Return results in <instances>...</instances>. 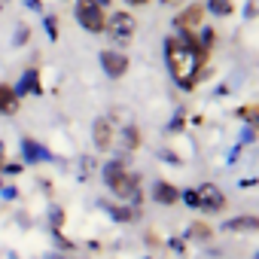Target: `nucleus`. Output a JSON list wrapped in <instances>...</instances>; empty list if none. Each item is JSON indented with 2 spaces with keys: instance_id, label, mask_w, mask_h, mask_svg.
<instances>
[{
  "instance_id": "1",
  "label": "nucleus",
  "mask_w": 259,
  "mask_h": 259,
  "mask_svg": "<svg viewBox=\"0 0 259 259\" xmlns=\"http://www.w3.org/2000/svg\"><path fill=\"white\" fill-rule=\"evenodd\" d=\"M165 61H168V70H171L174 82L183 92H192L198 85V79L204 76L207 55L201 52L198 37L192 31H180V34L165 40Z\"/></svg>"
},
{
  "instance_id": "2",
  "label": "nucleus",
  "mask_w": 259,
  "mask_h": 259,
  "mask_svg": "<svg viewBox=\"0 0 259 259\" xmlns=\"http://www.w3.org/2000/svg\"><path fill=\"white\" fill-rule=\"evenodd\" d=\"M101 177H104V186H107L116 198H122V201H135V204L141 207V201H144V192H141V174H135L132 168H128L125 159H113V162H107L104 171H101Z\"/></svg>"
},
{
  "instance_id": "3",
  "label": "nucleus",
  "mask_w": 259,
  "mask_h": 259,
  "mask_svg": "<svg viewBox=\"0 0 259 259\" xmlns=\"http://www.w3.org/2000/svg\"><path fill=\"white\" fill-rule=\"evenodd\" d=\"M104 31L110 34V40H113V43L128 46V43L135 40V34H138V19L128 13V10H113V13L107 16Z\"/></svg>"
},
{
  "instance_id": "4",
  "label": "nucleus",
  "mask_w": 259,
  "mask_h": 259,
  "mask_svg": "<svg viewBox=\"0 0 259 259\" xmlns=\"http://www.w3.org/2000/svg\"><path fill=\"white\" fill-rule=\"evenodd\" d=\"M73 16H76L79 28L89 31V34H101L104 25H107V10H101L95 0H76V13Z\"/></svg>"
},
{
  "instance_id": "5",
  "label": "nucleus",
  "mask_w": 259,
  "mask_h": 259,
  "mask_svg": "<svg viewBox=\"0 0 259 259\" xmlns=\"http://www.w3.org/2000/svg\"><path fill=\"white\" fill-rule=\"evenodd\" d=\"M92 138H95V150L98 153H110L119 144V125L113 116H101L92 125Z\"/></svg>"
},
{
  "instance_id": "6",
  "label": "nucleus",
  "mask_w": 259,
  "mask_h": 259,
  "mask_svg": "<svg viewBox=\"0 0 259 259\" xmlns=\"http://www.w3.org/2000/svg\"><path fill=\"white\" fill-rule=\"evenodd\" d=\"M195 195H198V210L201 213H220V210H226V195H223V189L217 183H201L195 189Z\"/></svg>"
},
{
  "instance_id": "7",
  "label": "nucleus",
  "mask_w": 259,
  "mask_h": 259,
  "mask_svg": "<svg viewBox=\"0 0 259 259\" xmlns=\"http://www.w3.org/2000/svg\"><path fill=\"white\" fill-rule=\"evenodd\" d=\"M98 58H101V67H104V73L110 79H122L128 73V64H132V61H128V55L119 52V49H104Z\"/></svg>"
},
{
  "instance_id": "8",
  "label": "nucleus",
  "mask_w": 259,
  "mask_h": 259,
  "mask_svg": "<svg viewBox=\"0 0 259 259\" xmlns=\"http://www.w3.org/2000/svg\"><path fill=\"white\" fill-rule=\"evenodd\" d=\"M201 19H204V7H201V4H192V7H186L180 16H174V28H177V31H192V28L201 25Z\"/></svg>"
},
{
  "instance_id": "9",
  "label": "nucleus",
  "mask_w": 259,
  "mask_h": 259,
  "mask_svg": "<svg viewBox=\"0 0 259 259\" xmlns=\"http://www.w3.org/2000/svg\"><path fill=\"white\" fill-rule=\"evenodd\" d=\"M153 201L156 204H165V207H171V204H177L180 201V189L171 183V180H156V186H153Z\"/></svg>"
},
{
  "instance_id": "10",
  "label": "nucleus",
  "mask_w": 259,
  "mask_h": 259,
  "mask_svg": "<svg viewBox=\"0 0 259 259\" xmlns=\"http://www.w3.org/2000/svg\"><path fill=\"white\" fill-rule=\"evenodd\" d=\"M223 232H235V235H256V232H259V217L244 213V217L226 220V223H223Z\"/></svg>"
},
{
  "instance_id": "11",
  "label": "nucleus",
  "mask_w": 259,
  "mask_h": 259,
  "mask_svg": "<svg viewBox=\"0 0 259 259\" xmlns=\"http://www.w3.org/2000/svg\"><path fill=\"white\" fill-rule=\"evenodd\" d=\"M40 89H43V85H40V70H37V67H28V70L22 73V79L13 85V92H16L19 98H22V95H40Z\"/></svg>"
},
{
  "instance_id": "12",
  "label": "nucleus",
  "mask_w": 259,
  "mask_h": 259,
  "mask_svg": "<svg viewBox=\"0 0 259 259\" xmlns=\"http://www.w3.org/2000/svg\"><path fill=\"white\" fill-rule=\"evenodd\" d=\"M22 107V98L13 92L10 82H0V116H16Z\"/></svg>"
},
{
  "instance_id": "13",
  "label": "nucleus",
  "mask_w": 259,
  "mask_h": 259,
  "mask_svg": "<svg viewBox=\"0 0 259 259\" xmlns=\"http://www.w3.org/2000/svg\"><path fill=\"white\" fill-rule=\"evenodd\" d=\"M22 156H25V162H52V153L46 147H40L37 141H31V138L22 141Z\"/></svg>"
},
{
  "instance_id": "14",
  "label": "nucleus",
  "mask_w": 259,
  "mask_h": 259,
  "mask_svg": "<svg viewBox=\"0 0 259 259\" xmlns=\"http://www.w3.org/2000/svg\"><path fill=\"white\" fill-rule=\"evenodd\" d=\"M119 138H122V147H125L128 153H135V150L141 147V128H138L135 122H128L122 132H119Z\"/></svg>"
},
{
  "instance_id": "15",
  "label": "nucleus",
  "mask_w": 259,
  "mask_h": 259,
  "mask_svg": "<svg viewBox=\"0 0 259 259\" xmlns=\"http://www.w3.org/2000/svg\"><path fill=\"white\" fill-rule=\"evenodd\" d=\"M116 223H135L138 217H141V210H135V207H128V204H116V207H110L107 210Z\"/></svg>"
},
{
  "instance_id": "16",
  "label": "nucleus",
  "mask_w": 259,
  "mask_h": 259,
  "mask_svg": "<svg viewBox=\"0 0 259 259\" xmlns=\"http://www.w3.org/2000/svg\"><path fill=\"white\" fill-rule=\"evenodd\" d=\"M207 10H210V16L226 19V16L235 13V0H207Z\"/></svg>"
},
{
  "instance_id": "17",
  "label": "nucleus",
  "mask_w": 259,
  "mask_h": 259,
  "mask_svg": "<svg viewBox=\"0 0 259 259\" xmlns=\"http://www.w3.org/2000/svg\"><path fill=\"white\" fill-rule=\"evenodd\" d=\"M210 235H213V232H210L207 223H192V226L186 229L183 238H192V241H210Z\"/></svg>"
},
{
  "instance_id": "18",
  "label": "nucleus",
  "mask_w": 259,
  "mask_h": 259,
  "mask_svg": "<svg viewBox=\"0 0 259 259\" xmlns=\"http://www.w3.org/2000/svg\"><path fill=\"white\" fill-rule=\"evenodd\" d=\"M256 113H259V107H256V104H244V107H238V110H235V116H238V119H244L247 125H256V122H259V116H256Z\"/></svg>"
},
{
  "instance_id": "19",
  "label": "nucleus",
  "mask_w": 259,
  "mask_h": 259,
  "mask_svg": "<svg viewBox=\"0 0 259 259\" xmlns=\"http://www.w3.org/2000/svg\"><path fill=\"white\" fill-rule=\"evenodd\" d=\"M213 43H217V31H213V28H204V31H201V37H198V46H201V52H204V55H210Z\"/></svg>"
},
{
  "instance_id": "20",
  "label": "nucleus",
  "mask_w": 259,
  "mask_h": 259,
  "mask_svg": "<svg viewBox=\"0 0 259 259\" xmlns=\"http://www.w3.org/2000/svg\"><path fill=\"white\" fill-rule=\"evenodd\" d=\"M49 226H52V232H61V226H64V210L61 207H49Z\"/></svg>"
},
{
  "instance_id": "21",
  "label": "nucleus",
  "mask_w": 259,
  "mask_h": 259,
  "mask_svg": "<svg viewBox=\"0 0 259 259\" xmlns=\"http://www.w3.org/2000/svg\"><path fill=\"white\" fill-rule=\"evenodd\" d=\"M180 201H183L186 207L198 210V195H195V189H186V192H180Z\"/></svg>"
},
{
  "instance_id": "22",
  "label": "nucleus",
  "mask_w": 259,
  "mask_h": 259,
  "mask_svg": "<svg viewBox=\"0 0 259 259\" xmlns=\"http://www.w3.org/2000/svg\"><path fill=\"white\" fill-rule=\"evenodd\" d=\"M46 34H49L52 40H58V19H55V16H46Z\"/></svg>"
},
{
  "instance_id": "23",
  "label": "nucleus",
  "mask_w": 259,
  "mask_h": 259,
  "mask_svg": "<svg viewBox=\"0 0 259 259\" xmlns=\"http://www.w3.org/2000/svg\"><path fill=\"white\" fill-rule=\"evenodd\" d=\"M28 37H31V28H28V25H19V31H16V43H19V46H25V43H28Z\"/></svg>"
},
{
  "instance_id": "24",
  "label": "nucleus",
  "mask_w": 259,
  "mask_h": 259,
  "mask_svg": "<svg viewBox=\"0 0 259 259\" xmlns=\"http://www.w3.org/2000/svg\"><path fill=\"white\" fill-rule=\"evenodd\" d=\"M0 171H7V174H22V171H25V162H7Z\"/></svg>"
},
{
  "instance_id": "25",
  "label": "nucleus",
  "mask_w": 259,
  "mask_h": 259,
  "mask_svg": "<svg viewBox=\"0 0 259 259\" xmlns=\"http://www.w3.org/2000/svg\"><path fill=\"white\" fill-rule=\"evenodd\" d=\"M253 141H256V125H247L241 135V144H253Z\"/></svg>"
},
{
  "instance_id": "26",
  "label": "nucleus",
  "mask_w": 259,
  "mask_h": 259,
  "mask_svg": "<svg viewBox=\"0 0 259 259\" xmlns=\"http://www.w3.org/2000/svg\"><path fill=\"white\" fill-rule=\"evenodd\" d=\"M183 125H186V113L180 110V113H177V116L171 119V132H180V128H183Z\"/></svg>"
},
{
  "instance_id": "27",
  "label": "nucleus",
  "mask_w": 259,
  "mask_h": 259,
  "mask_svg": "<svg viewBox=\"0 0 259 259\" xmlns=\"http://www.w3.org/2000/svg\"><path fill=\"white\" fill-rule=\"evenodd\" d=\"M168 247H171L174 253H186V241H183V238H171V241H168Z\"/></svg>"
},
{
  "instance_id": "28",
  "label": "nucleus",
  "mask_w": 259,
  "mask_h": 259,
  "mask_svg": "<svg viewBox=\"0 0 259 259\" xmlns=\"http://www.w3.org/2000/svg\"><path fill=\"white\" fill-rule=\"evenodd\" d=\"M162 156H165V159H168V165H180V159H177V156H174V153H171V150H165V153H162Z\"/></svg>"
},
{
  "instance_id": "29",
  "label": "nucleus",
  "mask_w": 259,
  "mask_h": 259,
  "mask_svg": "<svg viewBox=\"0 0 259 259\" xmlns=\"http://www.w3.org/2000/svg\"><path fill=\"white\" fill-rule=\"evenodd\" d=\"M238 156H241V150H238V147H235V150H229V165H235V162H238Z\"/></svg>"
},
{
  "instance_id": "30",
  "label": "nucleus",
  "mask_w": 259,
  "mask_h": 259,
  "mask_svg": "<svg viewBox=\"0 0 259 259\" xmlns=\"http://www.w3.org/2000/svg\"><path fill=\"white\" fill-rule=\"evenodd\" d=\"M244 13H247V19H253V13H256V0H250V4H247V10H244Z\"/></svg>"
},
{
  "instance_id": "31",
  "label": "nucleus",
  "mask_w": 259,
  "mask_h": 259,
  "mask_svg": "<svg viewBox=\"0 0 259 259\" xmlns=\"http://www.w3.org/2000/svg\"><path fill=\"white\" fill-rule=\"evenodd\" d=\"M253 186H256V180H250V177H247V180H241V189H253Z\"/></svg>"
},
{
  "instance_id": "32",
  "label": "nucleus",
  "mask_w": 259,
  "mask_h": 259,
  "mask_svg": "<svg viewBox=\"0 0 259 259\" xmlns=\"http://www.w3.org/2000/svg\"><path fill=\"white\" fill-rule=\"evenodd\" d=\"M16 195H19V192H16V189H4V198H7V201H13V198H16Z\"/></svg>"
},
{
  "instance_id": "33",
  "label": "nucleus",
  "mask_w": 259,
  "mask_h": 259,
  "mask_svg": "<svg viewBox=\"0 0 259 259\" xmlns=\"http://www.w3.org/2000/svg\"><path fill=\"white\" fill-rule=\"evenodd\" d=\"M125 4H132V7H144V4H150V0H125Z\"/></svg>"
},
{
  "instance_id": "34",
  "label": "nucleus",
  "mask_w": 259,
  "mask_h": 259,
  "mask_svg": "<svg viewBox=\"0 0 259 259\" xmlns=\"http://www.w3.org/2000/svg\"><path fill=\"white\" fill-rule=\"evenodd\" d=\"M162 4H165V7H177V4H180V0H162Z\"/></svg>"
},
{
  "instance_id": "35",
  "label": "nucleus",
  "mask_w": 259,
  "mask_h": 259,
  "mask_svg": "<svg viewBox=\"0 0 259 259\" xmlns=\"http://www.w3.org/2000/svg\"><path fill=\"white\" fill-rule=\"evenodd\" d=\"M4 162H7V159H4V150H0V168H4Z\"/></svg>"
},
{
  "instance_id": "36",
  "label": "nucleus",
  "mask_w": 259,
  "mask_h": 259,
  "mask_svg": "<svg viewBox=\"0 0 259 259\" xmlns=\"http://www.w3.org/2000/svg\"><path fill=\"white\" fill-rule=\"evenodd\" d=\"M49 259H64V256H49Z\"/></svg>"
},
{
  "instance_id": "37",
  "label": "nucleus",
  "mask_w": 259,
  "mask_h": 259,
  "mask_svg": "<svg viewBox=\"0 0 259 259\" xmlns=\"http://www.w3.org/2000/svg\"><path fill=\"white\" fill-rule=\"evenodd\" d=\"M0 189H4V180H0Z\"/></svg>"
},
{
  "instance_id": "38",
  "label": "nucleus",
  "mask_w": 259,
  "mask_h": 259,
  "mask_svg": "<svg viewBox=\"0 0 259 259\" xmlns=\"http://www.w3.org/2000/svg\"><path fill=\"white\" fill-rule=\"evenodd\" d=\"M147 259H153V256H147Z\"/></svg>"
}]
</instances>
